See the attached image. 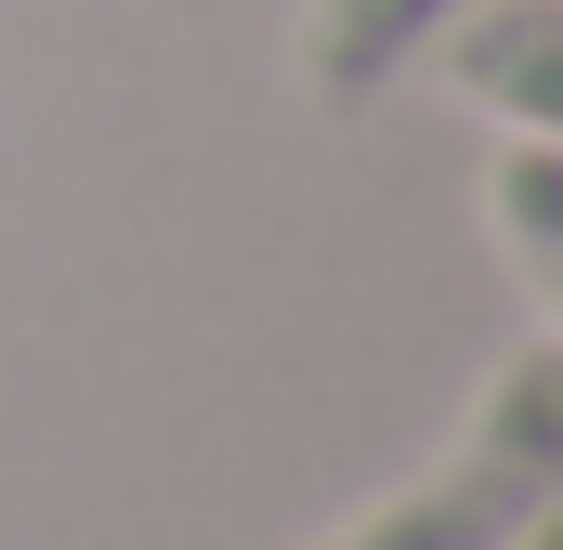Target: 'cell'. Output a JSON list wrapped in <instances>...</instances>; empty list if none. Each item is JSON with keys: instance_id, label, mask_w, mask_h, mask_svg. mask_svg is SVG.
<instances>
[{"instance_id": "cell-4", "label": "cell", "mask_w": 563, "mask_h": 550, "mask_svg": "<svg viewBox=\"0 0 563 550\" xmlns=\"http://www.w3.org/2000/svg\"><path fill=\"white\" fill-rule=\"evenodd\" d=\"M485 223H498L511 275H525L538 301H563V144L551 132H511V144H498V170H485Z\"/></svg>"}, {"instance_id": "cell-1", "label": "cell", "mask_w": 563, "mask_h": 550, "mask_svg": "<svg viewBox=\"0 0 563 550\" xmlns=\"http://www.w3.org/2000/svg\"><path fill=\"white\" fill-rule=\"evenodd\" d=\"M551 512H563V341L538 328L407 485L341 512L314 550H525Z\"/></svg>"}, {"instance_id": "cell-3", "label": "cell", "mask_w": 563, "mask_h": 550, "mask_svg": "<svg viewBox=\"0 0 563 550\" xmlns=\"http://www.w3.org/2000/svg\"><path fill=\"white\" fill-rule=\"evenodd\" d=\"M445 13H459V0H314V13H301V79H314L328 106H354V92H380V79L420 53Z\"/></svg>"}, {"instance_id": "cell-5", "label": "cell", "mask_w": 563, "mask_h": 550, "mask_svg": "<svg viewBox=\"0 0 563 550\" xmlns=\"http://www.w3.org/2000/svg\"><path fill=\"white\" fill-rule=\"evenodd\" d=\"M525 550H563V512H551V525H538V538H525Z\"/></svg>"}, {"instance_id": "cell-2", "label": "cell", "mask_w": 563, "mask_h": 550, "mask_svg": "<svg viewBox=\"0 0 563 550\" xmlns=\"http://www.w3.org/2000/svg\"><path fill=\"white\" fill-rule=\"evenodd\" d=\"M445 92L563 144V0H459L445 26Z\"/></svg>"}]
</instances>
